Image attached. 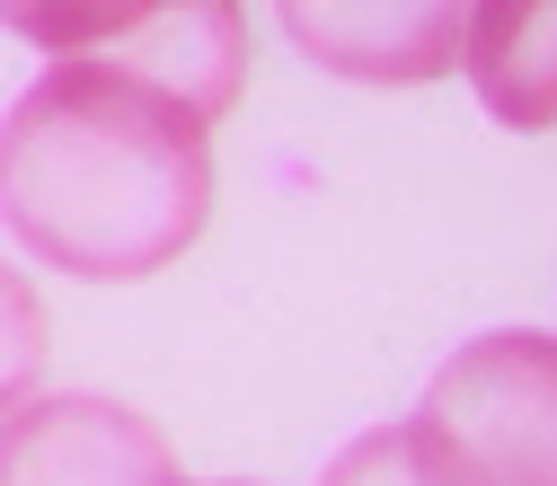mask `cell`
Masks as SVG:
<instances>
[{
    "label": "cell",
    "instance_id": "6da1fadb",
    "mask_svg": "<svg viewBox=\"0 0 557 486\" xmlns=\"http://www.w3.org/2000/svg\"><path fill=\"white\" fill-rule=\"evenodd\" d=\"M213 213V115L124 62H53L0 115V222L81 284H143Z\"/></svg>",
    "mask_w": 557,
    "mask_h": 486
},
{
    "label": "cell",
    "instance_id": "7a4b0ae2",
    "mask_svg": "<svg viewBox=\"0 0 557 486\" xmlns=\"http://www.w3.org/2000/svg\"><path fill=\"white\" fill-rule=\"evenodd\" d=\"M407 486H557V336H469L398 425Z\"/></svg>",
    "mask_w": 557,
    "mask_h": 486
},
{
    "label": "cell",
    "instance_id": "3957f363",
    "mask_svg": "<svg viewBox=\"0 0 557 486\" xmlns=\"http://www.w3.org/2000/svg\"><path fill=\"white\" fill-rule=\"evenodd\" d=\"M0 27L53 62H124L177 89L195 115H231L248 89L239 0H0Z\"/></svg>",
    "mask_w": 557,
    "mask_h": 486
},
{
    "label": "cell",
    "instance_id": "277c9868",
    "mask_svg": "<svg viewBox=\"0 0 557 486\" xmlns=\"http://www.w3.org/2000/svg\"><path fill=\"white\" fill-rule=\"evenodd\" d=\"M0 486H186V469L151 415L62 389L0 415Z\"/></svg>",
    "mask_w": 557,
    "mask_h": 486
},
{
    "label": "cell",
    "instance_id": "5b68a950",
    "mask_svg": "<svg viewBox=\"0 0 557 486\" xmlns=\"http://www.w3.org/2000/svg\"><path fill=\"white\" fill-rule=\"evenodd\" d=\"M301 62L363 89H425L460 72L469 0H274Z\"/></svg>",
    "mask_w": 557,
    "mask_h": 486
},
{
    "label": "cell",
    "instance_id": "8992f818",
    "mask_svg": "<svg viewBox=\"0 0 557 486\" xmlns=\"http://www.w3.org/2000/svg\"><path fill=\"white\" fill-rule=\"evenodd\" d=\"M460 72L478 80V107L496 124L548 133L557 124V0H469Z\"/></svg>",
    "mask_w": 557,
    "mask_h": 486
},
{
    "label": "cell",
    "instance_id": "52a82bcc",
    "mask_svg": "<svg viewBox=\"0 0 557 486\" xmlns=\"http://www.w3.org/2000/svg\"><path fill=\"white\" fill-rule=\"evenodd\" d=\"M45 354H53L45 292L27 284L18 265H0V415L36 398V381H45Z\"/></svg>",
    "mask_w": 557,
    "mask_h": 486
},
{
    "label": "cell",
    "instance_id": "ba28073f",
    "mask_svg": "<svg viewBox=\"0 0 557 486\" xmlns=\"http://www.w3.org/2000/svg\"><path fill=\"white\" fill-rule=\"evenodd\" d=\"M319 486H407L398 425H381V434H363V443H345V451L327 460V477H319Z\"/></svg>",
    "mask_w": 557,
    "mask_h": 486
}]
</instances>
